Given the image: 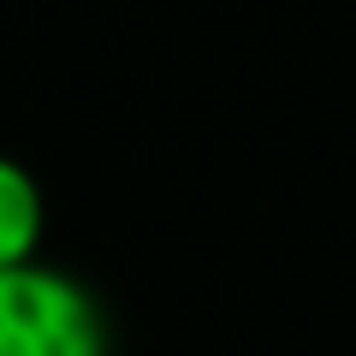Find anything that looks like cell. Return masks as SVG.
Returning a JSON list of instances; mask_svg holds the SVG:
<instances>
[{"label": "cell", "instance_id": "cell-1", "mask_svg": "<svg viewBox=\"0 0 356 356\" xmlns=\"http://www.w3.org/2000/svg\"><path fill=\"white\" fill-rule=\"evenodd\" d=\"M0 356H107V321L60 267H0Z\"/></svg>", "mask_w": 356, "mask_h": 356}, {"label": "cell", "instance_id": "cell-2", "mask_svg": "<svg viewBox=\"0 0 356 356\" xmlns=\"http://www.w3.org/2000/svg\"><path fill=\"white\" fill-rule=\"evenodd\" d=\"M42 243V191L18 161L0 154V267L36 261Z\"/></svg>", "mask_w": 356, "mask_h": 356}]
</instances>
